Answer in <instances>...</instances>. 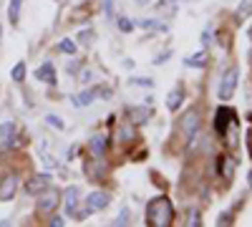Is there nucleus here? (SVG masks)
<instances>
[{"label":"nucleus","mask_w":252,"mask_h":227,"mask_svg":"<svg viewBox=\"0 0 252 227\" xmlns=\"http://www.w3.org/2000/svg\"><path fill=\"white\" fill-rule=\"evenodd\" d=\"M237 116H235V111L229 109V106H220L217 111H215V131L220 134V136H224L227 134V129H229V124H232Z\"/></svg>","instance_id":"obj_6"},{"label":"nucleus","mask_w":252,"mask_h":227,"mask_svg":"<svg viewBox=\"0 0 252 227\" xmlns=\"http://www.w3.org/2000/svg\"><path fill=\"white\" fill-rule=\"evenodd\" d=\"M217 225H222V227H224V225H232V212H222V215L217 217Z\"/></svg>","instance_id":"obj_27"},{"label":"nucleus","mask_w":252,"mask_h":227,"mask_svg":"<svg viewBox=\"0 0 252 227\" xmlns=\"http://www.w3.org/2000/svg\"><path fill=\"white\" fill-rule=\"evenodd\" d=\"M109 139L106 136H101V134H96V136H91V141H89V149H91V154L94 157H103L106 154V149H109Z\"/></svg>","instance_id":"obj_13"},{"label":"nucleus","mask_w":252,"mask_h":227,"mask_svg":"<svg viewBox=\"0 0 252 227\" xmlns=\"http://www.w3.org/2000/svg\"><path fill=\"white\" fill-rule=\"evenodd\" d=\"M139 26L146 28V31H149V28H152V31H166L164 23H159V20H152V18H141V20H139Z\"/></svg>","instance_id":"obj_19"},{"label":"nucleus","mask_w":252,"mask_h":227,"mask_svg":"<svg viewBox=\"0 0 252 227\" xmlns=\"http://www.w3.org/2000/svg\"><path fill=\"white\" fill-rule=\"evenodd\" d=\"M182 129L187 131V136H194L199 131V111H187L182 119Z\"/></svg>","instance_id":"obj_10"},{"label":"nucleus","mask_w":252,"mask_h":227,"mask_svg":"<svg viewBox=\"0 0 252 227\" xmlns=\"http://www.w3.org/2000/svg\"><path fill=\"white\" fill-rule=\"evenodd\" d=\"M131 84H134V86H144V89H152L154 81H152V78H144V76H134Z\"/></svg>","instance_id":"obj_24"},{"label":"nucleus","mask_w":252,"mask_h":227,"mask_svg":"<svg viewBox=\"0 0 252 227\" xmlns=\"http://www.w3.org/2000/svg\"><path fill=\"white\" fill-rule=\"evenodd\" d=\"M78 68H81V64H71V61H68V66H66L68 73H78Z\"/></svg>","instance_id":"obj_31"},{"label":"nucleus","mask_w":252,"mask_h":227,"mask_svg":"<svg viewBox=\"0 0 252 227\" xmlns=\"http://www.w3.org/2000/svg\"><path fill=\"white\" fill-rule=\"evenodd\" d=\"M152 0H136V5H149Z\"/></svg>","instance_id":"obj_32"},{"label":"nucleus","mask_w":252,"mask_h":227,"mask_svg":"<svg viewBox=\"0 0 252 227\" xmlns=\"http://www.w3.org/2000/svg\"><path fill=\"white\" fill-rule=\"evenodd\" d=\"M152 114H154V109L146 104V106H129L126 109V116H129V121L131 124H146L152 119Z\"/></svg>","instance_id":"obj_8"},{"label":"nucleus","mask_w":252,"mask_h":227,"mask_svg":"<svg viewBox=\"0 0 252 227\" xmlns=\"http://www.w3.org/2000/svg\"><path fill=\"white\" fill-rule=\"evenodd\" d=\"M78 199H81V190L76 187V184L66 187V192H63V202H66V212L68 215H73V210L78 207Z\"/></svg>","instance_id":"obj_11"},{"label":"nucleus","mask_w":252,"mask_h":227,"mask_svg":"<svg viewBox=\"0 0 252 227\" xmlns=\"http://www.w3.org/2000/svg\"><path fill=\"white\" fill-rule=\"evenodd\" d=\"M48 225H51V227H63V225H66V220L58 217V215H51V217H48Z\"/></svg>","instance_id":"obj_28"},{"label":"nucleus","mask_w":252,"mask_h":227,"mask_svg":"<svg viewBox=\"0 0 252 227\" xmlns=\"http://www.w3.org/2000/svg\"><path fill=\"white\" fill-rule=\"evenodd\" d=\"M46 124H48V127H53V129H58V131L66 129V124H63V119H61V116H56V114H48V116H46Z\"/></svg>","instance_id":"obj_20"},{"label":"nucleus","mask_w":252,"mask_h":227,"mask_svg":"<svg viewBox=\"0 0 252 227\" xmlns=\"http://www.w3.org/2000/svg\"><path fill=\"white\" fill-rule=\"evenodd\" d=\"M247 182H250V187H252V169H250V174H247Z\"/></svg>","instance_id":"obj_33"},{"label":"nucleus","mask_w":252,"mask_h":227,"mask_svg":"<svg viewBox=\"0 0 252 227\" xmlns=\"http://www.w3.org/2000/svg\"><path fill=\"white\" fill-rule=\"evenodd\" d=\"M109 202H111V195L109 192H91L86 197V212L94 215V212H101V210H106L109 207Z\"/></svg>","instance_id":"obj_7"},{"label":"nucleus","mask_w":252,"mask_h":227,"mask_svg":"<svg viewBox=\"0 0 252 227\" xmlns=\"http://www.w3.org/2000/svg\"><path fill=\"white\" fill-rule=\"evenodd\" d=\"M114 3H116V0H103V10H106L109 18L114 15Z\"/></svg>","instance_id":"obj_29"},{"label":"nucleus","mask_w":252,"mask_h":227,"mask_svg":"<svg viewBox=\"0 0 252 227\" xmlns=\"http://www.w3.org/2000/svg\"><path fill=\"white\" fill-rule=\"evenodd\" d=\"M116 26H119L121 33H131V31L136 28V23H134V20H129V18H119V20H116Z\"/></svg>","instance_id":"obj_21"},{"label":"nucleus","mask_w":252,"mask_h":227,"mask_svg":"<svg viewBox=\"0 0 252 227\" xmlns=\"http://www.w3.org/2000/svg\"><path fill=\"white\" fill-rule=\"evenodd\" d=\"M94 38H96V33H94L91 28H86V31H81V33H78V40H81L83 46H91V43H94Z\"/></svg>","instance_id":"obj_23"},{"label":"nucleus","mask_w":252,"mask_h":227,"mask_svg":"<svg viewBox=\"0 0 252 227\" xmlns=\"http://www.w3.org/2000/svg\"><path fill=\"white\" fill-rule=\"evenodd\" d=\"M20 187V177L18 174H5V177H0V202H10L15 197Z\"/></svg>","instance_id":"obj_5"},{"label":"nucleus","mask_w":252,"mask_h":227,"mask_svg":"<svg viewBox=\"0 0 252 227\" xmlns=\"http://www.w3.org/2000/svg\"><path fill=\"white\" fill-rule=\"evenodd\" d=\"M247 35H250V40H252V26H250V31H247Z\"/></svg>","instance_id":"obj_34"},{"label":"nucleus","mask_w":252,"mask_h":227,"mask_svg":"<svg viewBox=\"0 0 252 227\" xmlns=\"http://www.w3.org/2000/svg\"><path fill=\"white\" fill-rule=\"evenodd\" d=\"M169 56H172V51H164V53H159V56H157V61H154V64H157V66L166 64V58H169Z\"/></svg>","instance_id":"obj_30"},{"label":"nucleus","mask_w":252,"mask_h":227,"mask_svg":"<svg viewBox=\"0 0 252 227\" xmlns=\"http://www.w3.org/2000/svg\"><path fill=\"white\" fill-rule=\"evenodd\" d=\"M182 104H184V86L177 84V89L169 91V96H166V109H169V111H179Z\"/></svg>","instance_id":"obj_12"},{"label":"nucleus","mask_w":252,"mask_h":227,"mask_svg":"<svg viewBox=\"0 0 252 227\" xmlns=\"http://www.w3.org/2000/svg\"><path fill=\"white\" fill-rule=\"evenodd\" d=\"M250 58H252V51H250Z\"/></svg>","instance_id":"obj_35"},{"label":"nucleus","mask_w":252,"mask_h":227,"mask_svg":"<svg viewBox=\"0 0 252 227\" xmlns=\"http://www.w3.org/2000/svg\"><path fill=\"white\" fill-rule=\"evenodd\" d=\"M237 78H240V68H237V66H229V68L222 73L220 91H217L220 101H229V98H232V94H235V89H237Z\"/></svg>","instance_id":"obj_2"},{"label":"nucleus","mask_w":252,"mask_h":227,"mask_svg":"<svg viewBox=\"0 0 252 227\" xmlns=\"http://www.w3.org/2000/svg\"><path fill=\"white\" fill-rule=\"evenodd\" d=\"M56 51H58V53H68V56H73V53H76V43H73L71 38H63L61 43L56 46Z\"/></svg>","instance_id":"obj_18"},{"label":"nucleus","mask_w":252,"mask_h":227,"mask_svg":"<svg viewBox=\"0 0 252 227\" xmlns=\"http://www.w3.org/2000/svg\"><path fill=\"white\" fill-rule=\"evenodd\" d=\"M58 202H61L58 192H56V190H46V192H40V195H38L35 210H38V212H43V215H53L56 207H58Z\"/></svg>","instance_id":"obj_3"},{"label":"nucleus","mask_w":252,"mask_h":227,"mask_svg":"<svg viewBox=\"0 0 252 227\" xmlns=\"http://www.w3.org/2000/svg\"><path fill=\"white\" fill-rule=\"evenodd\" d=\"M129 139H134V129H131V124H126V127H121V129H119L116 141H129Z\"/></svg>","instance_id":"obj_22"},{"label":"nucleus","mask_w":252,"mask_h":227,"mask_svg":"<svg viewBox=\"0 0 252 227\" xmlns=\"http://www.w3.org/2000/svg\"><path fill=\"white\" fill-rule=\"evenodd\" d=\"M20 8H23V0H10V5H8V20H10V26H18L20 23Z\"/></svg>","instance_id":"obj_15"},{"label":"nucleus","mask_w":252,"mask_h":227,"mask_svg":"<svg viewBox=\"0 0 252 227\" xmlns=\"http://www.w3.org/2000/svg\"><path fill=\"white\" fill-rule=\"evenodd\" d=\"M10 78L15 81V84H23V81H26V64H23V61H18V64L13 66Z\"/></svg>","instance_id":"obj_17"},{"label":"nucleus","mask_w":252,"mask_h":227,"mask_svg":"<svg viewBox=\"0 0 252 227\" xmlns=\"http://www.w3.org/2000/svg\"><path fill=\"white\" fill-rule=\"evenodd\" d=\"M184 66H189V68H204V66H207V53L199 51V53H194V56H187V58H184Z\"/></svg>","instance_id":"obj_14"},{"label":"nucleus","mask_w":252,"mask_h":227,"mask_svg":"<svg viewBox=\"0 0 252 227\" xmlns=\"http://www.w3.org/2000/svg\"><path fill=\"white\" fill-rule=\"evenodd\" d=\"M81 3H86V0H81Z\"/></svg>","instance_id":"obj_36"},{"label":"nucleus","mask_w":252,"mask_h":227,"mask_svg":"<svg viewBox=\"0 0 252 227\" xmlns=\"http://www.w3.org/2000/svg\"><path fill=\"white\" fill-rule=\"evenodd\" d=\"M116 227H124V225H129V210H121V215L116 217V222H114Z\"/></svg>","instance_id":"obj_26"},{"label":"nucleus","mask_w":252,"mask_h":227,"mask_svg":"<svg viewBox=\"0 0 252 227\" xmlns=\"http://www.w3.org/2000/svg\"><path fill=\"white\" fill-rule=\"evenodd\" d=\"M189 225H192V227H199V225H202V215H199L197 207L189 210Z\"/></svg>","instance_id":"obj_25"},{"label":"nucleus","mask_w":252,"mask_h":227,"mask_svg":"<svg viewBox=\"0 0 252 227\" xmlns=\"http://www.w3.org/2000/svg\"><path fill=\"white\" fill-rule=\"evenodd\" d=\"M48 187H51V174H46V172L31 174V179L26 182V192L33 195V197H38L40 192H46Z\"/></svg>","instance_id":"obj_4"},{"label":"nucleus","mask_w":252,"mask_h":227,"mask_svg":"<svg viewBox=\"0 0 252 227\" xmlns=\"http://www.w3.org/2000/svg\"><path fill=\"white\" fill-rule=\"evenodd\" d=\"M94 98H96V91H91V89H89V91H81L78 96H73V104L81 109V106H89Z\"/></svg>","instance_id":"obj_16"},{"label":"nucleus","mask_w":252,"mask_h":227,"mask_svg":"<svg viewBox=\"0 0 252 227\" xmlns=\"http://www.w3.org/2000/svg\"><path fill=\"white\" fill-rule=\"evenodd\" d=\"M174 222V204L169 197H154L146 204V225L149 227H169Z\"/></svg>","instance_id":"obj_1"},{"label":"nucleus","mask_w":252,"mask_h":227,"mask_svg":"<svg viewBox=\"0 0 252 227\" xmlns=\"http://www.w3.org/2000/svg\"><path fill=\"white\" fill-rule=\"evenodd\" d=\"M35 78H38V81H43V84L56 86V84H58V78H56V66L51 64V61H46V64H40V66L35 68Z\"/></svg>","instance_id":"obj_9"}]
</instances>
